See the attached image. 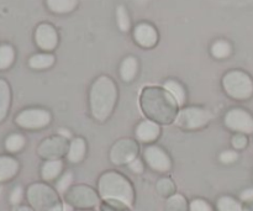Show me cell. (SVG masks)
<instances>
[{"instance_id": "cell-33", "label": "cell", "mask_w": 253, "mask_h": 211, "mask_svg": "<svg viewBox=\"0 0 253 211\" xmlns=\"http://www.w3.org/2000/svg\"><path fill=\"white\" fill-rule=\"evenodd\" d=\"M190 211H212V208L210 207L209 203H207L203 199H195L190 203L189 205Z\"/></svg>"}, {"instance_id": "cell-15", "label": "cell", "mask_w": 253, "mask_h": 211, "mask_svg": "<svg viewBox=\"0 0 253 211\" xmlns=\"http://www.w3.org/2000/svg\"><path fill=\"white\" fill-rule=\"evenodd\" d=\"M136 135H137L138 140L143 141V142H151L160 135V127L155 121L146 120L137 126Z\"/></svg>"}, {"instance_id": "cell-36", "label": "cell", "mask_w": 253, "mask_h": 211, "mask_svg": "<svg viewBox=\"0 0 253 211\" xmlns=\"http://www.w3.org/2000/svg\"><path fill=\"white\" fill-rule=\"evenodd\" d=\"M232 145L235 148H244L247 145V138L244 135H236L232 138Z\"/></svg>"}, {"instance_id": "cell-13", "label": "cell", "mask_w": 253, "mask_h": 211, "mask_svg": "<svg viewBox=\"0 0 253 211\" xmlns=\"http://www.w3.org/2000/svg\"><path fill=\"white\" fill-rule=\"evenodd\" d=\"M67 150V143L64 138L53 137L51 140H46L39 148L40 156L49 160H58Z\"/></svg>"}, {"instance_id": "cell-40", "label": "cell", "mask_w": 253, "mask_h": 211, "mask_svg": "<svg viewBox=\"0 0 253 211\" xmlns=\"http://www.w3.org/2000/svg\"><path fill=\"white\" fill-rule=\"evenodd\" d=\"M59 133H61V135H63L64 137H71V133H69V131H66V130H61L59 131Z\"/></svg>"}, {"instance_id": "cell-29", "label": "cell", "mask_w": 253, "mask_h": 211, "mask_svg": "<svg viewBox=\"0 0 253 211\" xmlns=\"http://www.w3.org/2000/svg\"><path fill=\"white\" fill-rule=\"evenodd\" d=\"M211 53L216 58H225L231 53V47L226 41H216L212 44Z\"/></svg>"}, {"instance_id": "cell-37", "label": "cell", "mask_w": 253, "mask_h": 211, "mask_svg": "<svg viewBox=\"0 0 253 211\" xmlns=\"http://www.w3.org/2000/svg\"><path fill=\"white\" fill-rule=\"evenodd\" d=\"M128 166H130L131 170H132V172H135V173H141L143 170L142 163H141V161L137 160V158H135L132 162L128 163Z\"/></svg>"}, {"instance_id": "cell-1", "label": "cell", "mask_w": 253, "mask_h": 211, "mask_svg": "<svg viewBox=\"0 0 253 211\" xmlns=\"http://www.w3.org/2000/svg\"><path fill=\"white\" fill-rule=\"evenodd\" d=\"M140 103L145 115L155 123L167 125L177 119L178 104L166 89L146 86L141 93Z\"/></svg>"}, {"instance_id": "cell-34", "label": "cell", "mask_w": 253, "mask_h": 211, "mask_svg": "<svg viewBox=\"0 0 253 211\" xmlns=\"http://www.w3.org/2000/svg\"><path fill=\"white\" fill-rule=\"evenodd\" d=\"M237 160V153L235 151H225L220 155V161L222 163H232Z\"/></svg>"}, {"instance_id": "cell-25", "label": "cell", "mask_w": 253, "mask_h": 211, "mask_svg": "<svg viewBox=\"0 0 253 211\" xmlns=\"http://www.w3.org/2000/svg\"><path fill=\"white\" fill-rule=\"evenodd\" d=\"M219 211H245L242 205L231 197H221L217 200Z\"/></svg>"}, {"instance_id": "cell-24", "label": "cell", "mask_w": 253, "mask_h": 211, "mask_svg": "<svg viewBox=\"0 0 253 211\" xmlns=\"http://www.w3.org/2000/svg\"><path fill=\"white\" fill-rule=\"evenodd\" d=\"M54 57L52 54H35L30 58V67L34 69L48 68L53 64Z\"/></svg>"}, {"instance_id": "cell-21", "label": "cell", "mask_w": 253, "mask_h": 211, "mask_svg": "<svg viewBox=\"0 0 253 211\" xmlns=\"http://www.w3.org/2000/svg\"><path fill=\"white\" fill-rule=\"evenodd\" d=\"M165 211H189L187 199L180 194H173L166 203Z\"/></svg>"}, {"instance_id": "cell-22", "label": "cell", "mask_w": 253, "mask_h": 211, "mask_svg": "<svg viewBox=\"0 0 253 211\" xmlns=\"http://www.w3.org/2000/svg\"><path fill=\"white\" fill-rule=\"evenodd\" d=\"M136 72H137V61L133 57H127L121 64V77H123L124 81L130 82L136 76Z\"/></svg>"}, {"instance_id": "cell-14", "label": "cell", "mask_w": 253, "mask_h": 211, "mask_svg": "<svg viewBox=\"0 0 253 211\" xmlns=\"http://www.w3.org/2000/svg\"><path fill=\"white\" fill-rule=\"evenodd\" d=\"M135 40L142 47H152L157 42V32L151 25L140 24L135 29Z\"/></svg>"}, {"instance_id": "cell-20", "label": "cell", "mask_w": 253, "mask_h": 211, "mask_svg": "<svg viewBox=\"0 0 253 211\" xmlns=\"http://www.w3.org/2000/svg\"><path fill=\"white\" fill-rule=\"evenodd\" d=\"M77 0H47V5L49 9L57 14H64L69 12L77 6Z\"/></svg>"}, {"instance_id": "cell-3", "label": "cell", "mask_w": 253, "mask_h": 211, "mask_svg": "<svg viewBox=\"0 0 253 211\" xmlns=\"http://www.w3.org/2000/svg\"><path fill=\"white\" fill-rule=\"evenodd\" d=\"M99 194L103 199H115L125 203L128 207L133 204L135 193L131 183L124 175L116 172H106L98 183Z\"/></svg>"}, {"instance_id": "cell-30", "label": "cell", "mask_w": 253, "mask_h": 211, "mask_svg": "<svg viewBox=\"0 0 253 211\" xmlns=\"http://www.w3.org/2000/svg\"><path fill=\"white\" fill-rule=\"evenodd\" d=\"M157 190L163 197H172V194H174L175 192L174 183L168 178H163V179L158 180Z\"/></svg>"}, {"instance_id": "cell-23", "label": "cell", "mask_w": 253, "mask_h": 211, "mask_svg": "<svg viewBox=\"0 0 253 211\" xmlns=\"http://www.w3.org/2000/svg\"><path fill=\"white\" fill-rule=\"evenodd\" d=\"M165 89L170 94V95L174 98V100L177 101L178 105H183L185 100V93L184 89L182 88L179 83L174 81H168L165 83Z\"/></svg>"}, {"instance_id": "cell-12", "label": "cell", "mask_w": 253, "mask_h": 211, "mask_svg": "<svg viewBox=\"0 0 253 211\" xmlns=\"http://www.w3.org/2000/svg\"><path fill=\"white\" fill-rule=\"evenodd\" d=\"M36 43L40 48L44 49V51H51L56 47L58 37H57V32L51 25L42 24L37 27L36 30Z\"/></svg>"}, {"instance_id": "cell-31", "label": "cell", "mask_w": 253, "mask_h": 211, "mask_svg": "<svg viewBox=\"0 0 253 211\" xmlns=\"http://www.w3.org/2000/svg\"><path fill=\"white\" fill-rule=\"evenodd\" d=\"M116 16H118V24L121 31H127L130 29V19H128L127 11L124 6H119L116 10Z\"/></svg>"}, {"instance_id": "cell-27", "label": "cell", "mask_w": 253, "mask_h": 211, "mask_svg": "<svg viewBox=\"0 0 253 211\" xmlns=\"http://www.w3.org/2000/svg\"><path fill=\"white\" fill-rule=\"evenodd\" d=\"M100 211H131L130 207L120 200L115 199H104L100 203Z\"/></svg>"}, {"instance_id": "cell-39", "label": "cell", "mask_w": 253, "mask_h": 211, "mask_svg": "<svg viewBox=\"0 0 253 211\" xmlns=\"http://www.w3.org/2000/svg\"><path fill=\"white\" fill-rule=\"evenodd\" d=\"M12 211H32L31 208L29 207H20V205H15Z\"/></svg>"}, {"instance_id": "cell-42", "label": "cell", "mask_w": 253, "mask_h": 211, "mask_svg": "<svg viewBox=\"0 0 253 211\" xmlns=\"http://www.w3.org/2000/svg\"><path fill=\"white\" fill-rule=\"evenodd\" d=\"M63 211H72V207H71V205H68V204L63 205Z\"/></svg>"}, {"instance_id": "cell-5", "label": "cell", "mask_w": 253, "mask_h": 211, "mask_svg": "<svg viewBox=\"0 0 253 211\" xmlns=\"http://www.w3.org/2000/svg\"><path fill=\"white\" fill-rule=\"evenodd\" d=\"M224 88L230 96L235 99H249L253 94V83L244 72L232 71L224 77Z\"/></svg>"}, {"instance_id": "cell-4", "label": "cell", "mask_w": 253, "mask_h": 211, "mask_svg": "<svg viewBox=\"0 0 253 211\" xmlns=\"http://www.w3.org/2000/svg\"><path fill=\"white\" fill-rule=\"evenodd\" d=\"M27 200L36 211H63V205L56 190L43 183L32 184L27 189Z\"/></svg>"}, {"instance_id": "cell-10", "label": "cell", "mask_w": 253, "mask_h": 211, "mask_svg": "<svg viewBox=\"0 0 253 211\" xmlns=\"http://www.w3.org/2000/svg\"><path fill=\"white\" fill-rule=\"evenodd\" d=\"M138 152V146L131 140H123L111 150L110 158L115 165H126L132 162Z\"/></svg>"}, {"instance_id": "cell-41", "label": "cell", "mask_w": 253, "mask_h": 211, "mask_svg": "<svg viewBox=\"0 0 253 211\" xmlns=\"http://www.w3.org/2000/svg\"><path fill=\"white\" fill-rule=\"evenodd\" d=\"M245 211H253V200L252 202H249V208L245 209Z\"/></svg>"}, {"instance_id": "cell-38", "label": "cell", "mask_w": 253, "mask_h": 211, "mask_svg": "<svg viewBox=\"0 0 253 211\" xmlns=\"http://www.w3.org/2000/svg\"><path fill=\"white\" fill-rule=\"evenodd\" d=\"M241 200H244V202H246V203L252 202V200H253V188H251V189L245 190V192H242Z\"/></svg>"}, {"instance_id": "cell-16", "label": "cell", "mask_w": 253, "mask_h": 211, "mask_svg": "<svg viewBox=\"0 0 253 211\" xmlns=\"http://www.w3.org/2000/svg\"><path fill=\"white\" fill-rule=\"evenodd\" d=\"M19 163L11 157H0V182H6L16 175Z\"/></svg>"}, {"instance_id": "cell-19", "label": "cell", "mask_w": 253, "mask_h": 211, "mask_svg": "<svg viewBox=\"0 0 253 211\" xmlns=\"http://www.w3.org/2000/svg\"><path fill=\"white\" fill-rule=\"evenodd\" d=\"M10 105V88L7 83L0 79V121L6 116Z\"/></svg>"}, {"instance_id": "cell-11", "label": "cell", "mask_w": 253, "mask_h": 211, "mask_svg": "<svg viewBox=\"0 0 253 211\" xmlns=\"http://www.w3.org/2000/svg\"><path fill=\"white\" fill-rule=\"evenodd\" d=\"M145 158L147 161L148 166L152 169L157 170V172H167V170L170 169V166H172L167 153L161 150L160 147H156V146L147 147L145 152Z\"/></svg>"}, {"instance_id": "cell-17", "label": "cell", "mask_w": 253, "mask_h": 211, "mask_svg": "<svg viewBox=\"0 0 253 211\" xmlns=\"http://www.w3.org/2000/svg\"><path fill=\"white\" fill-rule=\"evenodd\" d=\"M63 163L61 160H49L42 167V178L44 180H53L61 174Z\"/></svg>"}, {"instance_id": "cell-35", "label": "cell", "mask_w": 253, "mask_h": 211, "mask_svg": "<svg viewBox=\"0 0 253 211\" xmlns=\"http://www.w3.org/2000/svg\"><path fill=\"white\" fill-rule=\"evenodd\" d=\"M22 200V189L20 187H16L11 192V195H10V202H11L12 205H19Z\"/></svg>"}, {"instance_id": "cell-43", "label": "cell", "mask_w": 253, "mask_h": 211, "mask_svg": "<svg viewBox=\"0 0 253 211\" xmlns=\"http://www.w3.org/2000/svg\"><path fill=\"white\" fill-rule=\"evenodd\" d=\"M83 211H89V210H83Z\"/></svg>"}, {"instance_id": "cell-6", "label": "cell", "mask_w": 253, "mask_h": 211, "mask_svg": "<svg viewBox=\"0 0 253 211\" xmlns=\"http://www.w3.org/2000/svg\"><path fill=\"white\" fill-rule=\"evenodd\" d=\"M64 199L72 208L90 209L99 204V195L93 188L86 185H74L64 193Z\"/></svg>"}, {"instance_id": "cell-28", "label": "cell", "mask_w": 253, "mask_h": 211, "mask_svg": "<svg viewBox=\"0 0 253 211\" xmlns=\"http://www.w3.org/2000/svg\"><path fill=\"white\" fill-rule=\"evenodd\" d=\"M25 145V140L21 135H10L9 137L5 141V147L9 152H17V151L21 150Z\"/></svg>"}, {"instance_id": "cell-18", "label": "cell", "mask_w": 253, "mask_h": 211, "mask_svg": "<svg viewBox=\"0 0 253 211\" xmlns=\"http://www.w3.org/2000/svg\"><path fill=\"white\" fill-rule=\"evenodd\" d=\"M85 155V142L82 138H76L69 146L68 160L72 163H78Z\"/></svg>"}, {"instance_id": "cell-9", "label": "cell", "mask_w": 253, "mask_h": 211, "mask_svg": "<svg viewBox=\"0 0 253 211\" xmlns=\"http://www.w3.org/2000/svg\"><path fill=\"white\" fill-rule=\"evenodd\" d=\"M225 124L229 128L242 133H253V119L241 109H232L225 116Z\"/></svg>"}, {"instance_id": "cell-8", "label": "cell", "mask_w": 253, "mask_h": 211, "mask_svg": "<svg viewBox=\"0 0 253 211\" xmlns=\"http://www.w3.org/2000/svg\"><path fill=\"white\" fill-rule=\"evenodd\" d=\"M51 115L42 109H30L20 113L16 118V124L24 128H41L48 125Z\"/></svg>"}, {"instance_id": "cell-32", "label": "cell", "mask_w": 253, "mask_h": 211, "mask_svg": "<svg viewBox=\"0 0 253 211\" xmlns=\"http://www.w3.org/2000/svg\"><path fill=\"white\" fill-rule=\"evenodd\" d=\"M72 180H73V175H72V173L69 172L66 173V174L58 180V183H57V190H58L59 193H62V194H64V193L71 188Z\"/></svg>"}, {"instance_id": "cell-7", "label": "cell", "mask_w": 253, "mask_h": 211, "mask_svg": "<svg viewBox=\"0 0 253 211\" xmlns=\"http://www.w3.org/2000/svg\"><path fill=\"white\" fill-rule=\"evenodd\" d=\"M212 119L211 113L205 109L198 108H188L180 111L177 115V125L182 128H199L202 126L207 125Z\"/></svg>"}, {"instance_id": "cell-26", "label": "cell", "mask_w": 253, "mask_h": 211, "mask_svg": "<svg viewBox=\"0 0 253 211\" xmlns=\"http://www.w3.org/2000/svg\"><path fill=\"white\" fill-rule=\"evenodd\" d=\"M14 49L9 44H2L0 46V69H6L11 66L14 61Z\"/></svg>"}, {"instance_id": "cell-2", "label": "cell", "mask_w": 253, "mask_h": 211, "mask_svg": "<svg viewBox=\"0 0 253 211\" xmlns=\"http://www.w3.org/2000/svg\"><path fill=\"white\" fill-rule=\"evenodd\" d=\"M116 86L108 77H100L91 86L90 108L94 118L99 121L108 119L116 101Z\"/></svg>"}]
</instances>
